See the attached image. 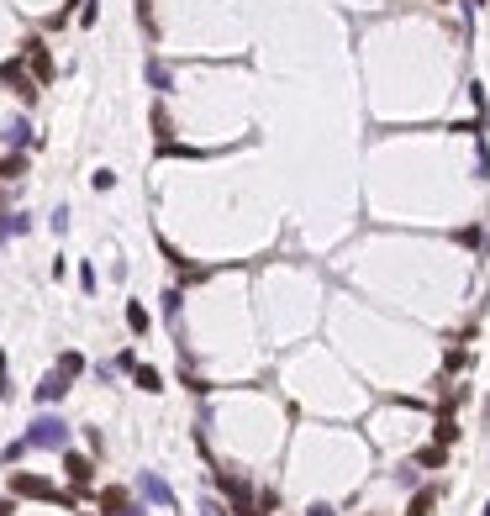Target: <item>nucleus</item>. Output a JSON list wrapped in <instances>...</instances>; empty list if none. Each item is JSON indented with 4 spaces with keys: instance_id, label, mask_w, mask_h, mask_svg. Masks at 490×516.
Instances as JSON below:
<instances>
[{
    "instance_id": "6ab92c4d",
    "label": "nucleus",
    "mask_w": 490,
    "mask_h": 516,
    "mask_svg": "<svg viewBox=\"0 0 490 516\" xmlns=\"http://www.w3.org/2000/svg\"><path fill=\"white\" fill-rule=\"evenodd\" d=\"M396 485H401V490H417V458H412V464H401V469H396Z\"/></svg>"
},
{
    "instance_id": "7c9ffc66",
    "label": "nucleus",
    "mask_w": 490,
    "mask_h": 516,
    "mask_svg": "<svg viewBox=\"0 0 490 516\" xmlns=\"http://www.w3.org/2000/svg\"><path fill=\"white\" fill-rule=\"evenodd\" d=\"M0 379H6V353H0Z\"/></svg>"
},
{
    "instance_id": "f257e3e1",
    "label": "nucleus",
    "mask_w": 490,
    "mask_h": 516,
    "mask_svg": "<svg viewBox=\"0 0 490 516\" xmlns=\"http://www.w3.org/2000/svg\"><path fill=\"white\" fill-rule=\"evenodd\" d=\"M32 448H48V453H63L69 448V422L63 416H53V411H43L37 422H26V432H21Z\"/></svg>"
},
{
    "instance_id": "cd10ccee",
    "label": "nucleus",
    "mask_w": 490,
    "mask_h": 516,
    "mask_svg": "<svg viewBox=\"0 0 490 516\" xmlns=\"http://www.w3.org/2000/svg\"><path fill=\"white\" fill-rule=\"evenodd\" d=\"M306 516H337V511L327 506V500H311V506H306Z\"/></svg>"
},
{
    "instance_id": "a878e982",
    "label": "nucleus",
    "mask_w": 490,
    "mask_h": 516,
    "mask_svg": "<svg viewBox=\"0 0 490 516\" xmlns=\"http://www.w3.org/2000/svg\"><path fill=\"white\" fill-rule=\"evenodd\" d=\"M438 443H443V448H454V443H459V427H454V422H443V427H438Z\"/></svg>"
},
{
    "instance_id": "f8f14e48",
    "label": "nucleus",
    "mask_w": 490,
    "mask_h": 516,
    "mask_svg": "<svg viewBox=\"0 0 490 516\" xmlns=\"http://www.w3.org/2000/svg\"><path fill=\"white\" fill-rule=\"evenodd\" d=\"M127 327L138 332V337H143L148 327H153V316H148V306H143V301H127Z\"/></svg>"
},
{
    "instance_id": "f3484780",
    "label": "nucleus",
    "mask_w": 490,
    "mask_h": 516,
    "mask_svg": "<svg viewBox=\"0 0 490 516\" xmlns=\"http://www.w3.org/2000/svg\"><path fill=\"white\" fill-rule=\"evenodd\" d=\"M58 369L69 374V379H79V374H85V353H74V348H69V353H58Z\"/></svg>"
},
{
    "instance_id": "1a4fd4ad",
    "label": "nucleus",
    "mask_w": 490,
    "mask_h": 516,
    "mask_svg": "<svg viewBox=\"0 0 490 516\" xmlns=\"http://www.w3.org/2000/svg\"><path fill=\"white\" fill-rule=\"evenodd\" d=\"M432 511H438V485H417L406 500V516H432Z\"/></svg>"
},
{
    "instance_id": "4468645a",
    "label": "nucleus",
    "mask_w": 490,
    "mask_h": 516,
    "mask_svg": "<svg viewBox=\"0 0 490 516\" xmlns=\"http://www.w3.org/2000/svg\"><path fill=\"white\" fill-rule=\"evenodd\" d=\"M148 85H153L158 95H169V85H174V79H169V63H158V58H148Z\"/></svg>"
},
{
    "instance_id": "f03ea898",
    "label": "nucleus",
    "mask_w": 490,
    "mask_h": 516,
    "mask_svg": "<svg viewBox=\"0 0 490 516\" xmlns=\"http://www.w3.org/2000/svg\"><path fill=\"white\" fill-rule=\"evenodd\" d=\"M138 495H143V506H158V511H174V506H180L174 490H169V480H163L158 469H143V474H138Z\"/></svg>"
},
{
    "instance_id": "6e6552de",
    "label": "nucleus",
    "mask_w": 490,
    "mask_h": 516,
    "mask_svg": "<svg viewBox=\"0 0 490 516\" xmlns=\"http://www.w3.org/2000/svg\"><path fill=\"white\" fill-rule=\"evenodd\" d=\"M69 385H74L69 374H63V369H53V374H43V385H37L32 396L43 401V406H53V401H63V396H69Z\"/></svg>"
},
{
    "instance_id": "a211bd4d",
    "label": "nucleus",
    "mask_w": 490,
    "mask_h": 516,
    "mask_svg": "<svg viewBox=\"0 0 490 516\" xmlns=\"http://www.w3.org/2000/svg\"><path fill=\"white\" fill-rule=\"evenodd\" d=\"M26 169V158L21 153H11V158H0V180H16V174Z\"/></svg>"
},
{
    "instance_id": "ddd939ff",
    "label": "nucleus",
    "mask_w": 490,
    "mask_h": 516,
    "mask_svg": "<svg viewBox=\"0 0 490 516\" xmlns=\"http://www.w3.org/2000/svg\"><path fill=\"white\" fill-rule=\"evenodd\" d=\"M180 311H185V290L169 284V290H163V321H180Z\"/></svg>"
},
{
    "instance_id": "aec40b11",
    "label": "nucleus",
    "mask_w": 490,
    "mask_h": 516,
    "mask_svg": "<svg viewBox=\"0 0 490 516\" xmlns=\"http://www.w3.org/2000/svg\"><path fill=\"white\" fill-rule=\"evenodd\" d=\"M48 227H53V232H58V237L69 232V206H58V211H53V216H48Z\"/></svg>"
},
{
    "instance_id": "b1692460",
    "label": "nucleus",
    "mask_w": 490,
    "mask_h": 516,
    "mask_svg": "<svg viewBox=\"0 0 490 516\" xmlns=\"http://www.w3.org/2000/svg\"><path fill=\"white\" fill-rule=\"evenodd\" d=\"M90 185H95V190H111V185H116V174H111V169H95V174H90Z\"/></svg>"
},
{
    "instance_id": "20e7f679",
    "label": "nucleus",
    "mask_w": 490,
    "mask_h": 516,
    "mask_svg": "<svg viewBox=\"0 0 490 516\" xmlns=\"http://www.w3.org/2000/svg\"><path fill=\"white\" fill-rule=\"evenodd\" d=\"M11 495H26V500H58L53 480H43V474H11Z\"/></svg>"
},
{
    "instance_id": "4be33fe9",
    "label": "nucleus",
    "mask_w": 490,
    "mask_h": 516,
    "mask_svg": "<svg viewBox=\"0 0 490 516\" xmlns=\"http://www.w3.org/2000/svg\"><path fill=\"white\" fill-rule=\"evenodd\" d=\"M95 284H101V279H95V269H90V264H79V290L95 295Z\"/></svg>"
},
{
    "instance_id": "c756f323",
    "label": "nucleus",
    "mask_w": 490,
    "mask_h": 516,
    "mask_svg": "<svg viewBox=\"0 0 490 516\" xmlns=\"http://www.w3.org/2000/svg\"><path fill=\"white\" fill-rule=\"evenodd\" d=\"M485 6V0H464V11H469V16H474V11H480Z\"/></svg>"
},
{
    "instance_id": "2f4dec72",
    "label": "nucleus",
    "mask_w": 490,
    "mask_h": 516,
    "mask_svg": "<svg viewBox=\"0 0 490 516\" xmlns=\"http://www.w3.org/2000/svg\"><path fill=\"white\" fill-rule=\"evenodd\" d=\"M480 516H490V500H485V511H480Z\"/></svg>"
},
{
    "instance_id": "c85d7f7f",
    "label": "nucleus",
    "mask_w": 490,
    "mask_h": 516,
    "mask_svg": "<svg viewBox=\"0 0 490 516\" xmlns=\"http://www.w3.org/2000/svg\"><path fill=\"white\" fill-rule=\"evenodd\" d=\"M0 516H16V500H11V495L0 500Z\"/></svg>"
},
{
    "instance_id": "0eeeda50",
    "label": "nucleus",
    "mask_w": 490,
    "mask_h": 516,
    "mask_svg": "<svg viewBox=\"0 0 490 516\" xmlns=\"http://www.w3.org/2000/svg\"><path fill=\"white\" fill-rule=\"evenodd\" d=\"M0 79H6V85H11V95H16V100H26V105L37 100V79L26 74L21 63H6V69H0Z\"/></svg>"
},
{
    "instance_id": "39448f33",
    "label": "nucleus",
    "mask_w": 490,
    "mask_h": 516,
    "mask_svg": "<svg viewBox=\"0 0 490 516\" xmlns=\"http://www.w3.org/2000/svg\"><path fill=\"white\" fill-rule=\"evenodd\" d=\"M101 516H148V506L132 500L127 490H101Z\"/></svg>"
},
{
    "instance_id": "bb28decb",
    "label": "nucleus",
    "mask_w": 490,
    "mask_h": 516,
    "mask_svg": "<svg viewBox=\"0 0 490 516\" xmlns=\"http://www.w3.org/2000/svg\"><path fill=\"white\" fill-rule=\"evenodd\" d=\"M11 237H16V227H11V211H6V216H0V248H6Z\"/></svg>"
},
{
    "instance_id": "412c9836",
    "label": "nucleus",
    "mask_w": 490,
    "mask_h": 516,
    "mask_svg": "<svg viewBox=\"0 0 490 516\" xmlns=\"http://www.w3.org/2000/svg\"><path fill=\"white\" fill-rule=\"evenodd\" d=\"M138 26H143V32H153V0H138Z\"/></svg>"
},
{
    "instance_id": "423d86ee",
    "label": "nucleus",
    "mask_w": 490,
    "mask_h": 516,
    "mask_svg": "<svg viewBox=\"0 0 490 516\" xmlns=\"http://www.w3.org/2000/svg\"><path fill=\"white\" fill-rule=\"evenodd\" d=\"M21 63H32L37 85H43V79H53V58H48V43H43V37H26V48H21Z\"/></svg>"
},
{
    "instance_id": "393cba45",
    "label": "nucleus",
    "mask_w": 490,
    "mask_h": 516,
    "mask_svg": "<svg viewBox=\"0 0 490 516\" xmlns=\"http://www.w3.org/2000/svg\"><path fill=\"white\" fill-rule=\"evenodd\" d=\"M200 516H233V511H227L222 500H211V495H206V500H200Z\"/></svg>"
},
{
    "instance_id": "5701e85b",
    "label": "nucleus",
    "mask_w": 490,
    "mask_h": 516,
    "mask_svg": "<svg viewBox=\"0 0 490 516\" xmlns=\"http://www.w3.org/2000/svg\"><path fill=\"white\" fill-rule=\"evenodd\" d=\"M11 227H16V237H26V232H32V216H26V211H11Z\"/></svg>"
},
{
    "instance_id": "2eb2a0df",
    "label": "nucleus",
    "mask_w": 490,
    "mask_h": 516,
    "mask_svg": "<svg viewBox=\"0 0 490 516\" xmlns=\"http://www.w3.org/2000/svg\"><path fill=\"white\" fill-rule=\"evenodd\" d=\"M6 143H11V148H32L37 138H32V127H26V121L16 116V121H11V127H6Z\"/></svg>"
},
{
    "instance_id": "dca6fc26",
    "label": "nucleus",
    "mask_w": 490,
    "mask_h": 516,
    "mask_svg": "<svg viewBox=\"0 0 490 516\" xmlns=\"http://www.w3.org/2000/svg\"><path fill=\"white\" fill-rule=\"evenodd\" d=\"M26 453H32V443H26V438H16V443H6V448H0V464H21Z\"/></svg>"
},
{
    "instance_id": "9b49d317",
    "label": "nucleus",
    "mask_w": 490,
    "mask_h": 516,
    "mask_svg": "<svg viewBox=\"0 0 490 516\" xmlns=\"http://www.w3.org/2000/svg\"><path fill=\"white\" fill-rule=\"evenodd\" d=\"M132 385L148 390V396H158V390H163V374L153 369V363H138V369H132Z\"/></svg>"
},
{
    "instance_id": "9d476101",
    "label": "nucleus",
    "mask_w": 490,
    "mask_h": 516,
    "mask_svg": "<svg viewBox=\"0 0 490 516\" xmlns=\"http://www.w3.org/2000/svg\"><path fill=\"white\" fill-rule=\"evenodd\" d=\"M63 469H69L74 485H90V480H95V464H90L85 453H74V448H63Z\"/></svg>"
},
{
    "instance_id": "7ed1b4c3",
    "label": "nucleus",
    "mask_w": 490,
    "mask_h": 516,
    "mask_svg": "<svg viewBox=\"0 0 490 516\" xmlns=\"http://www.w3.org/2000/svg\"><path fill=\"white\" fill-rule=\"evenodd\" d=\"M216 485H222V495L233 500V511L238 516H258V500H253V490L238 480V474H227V469H216Z\"/></svg>"
}]
</instances>
